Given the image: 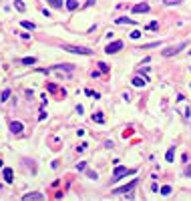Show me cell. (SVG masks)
Wrapping results in <instances>:
<instances>
[{"label":"cell","instance_id":"1","mask_svg":"<svg viewBox=\"0 0 191 201\" xmlns=\"http://www.w3.org/2000/svg\"><path fill=\"white\" fill-rule=\"evenodd\" d=\"M133 173H137L135 167H115L113 169V177H111V183H117L121 177H125V175H133Z\"/></svg>","mask_w":191,"mask_h":201},{"label":"cell","instance_id":"2","mask_svg":"<svg viewBox=\"0 0 191 201\" xmlns=\"http://www.w3.org/2000/svg\"><path fill=\"white\" fill-rule=\"evenodd\" d=\"M62 48H65V50H68V52H75V55H85V56L93 55V50H90V48H85V46H70V45H62Z\"/></svg>","mask_w":191,"mask_h":201},{"label":"cell","instance_id":"3","mask_svg":"<svg viewBox=\"0 0 191 201\" xmlns=\"http://www.w3.org/2000/svg\"><path fill=\"white\" fill-rule=\"evenodd\" d=\"M183 48H185V42H179V45H173V46H169V48H165V50H163V56H175L177 55V52H181V50H183Z\"/></svg>","mask_w":191,"mask_h":201},{"label":"cell","instance_id":"4","mask_svg":"<svg viewBox=\"0 0 191 201\" xmlns=\"http://www.w3.org/2000/svg\"><path fill=\"white\" fill-rule=\"evenodd\" d=\"M137 183H139V181H131V183H127V185H123V187H115V189H113V195H121V193H129V191L133 189V187H135Z\"/></svg>","mask_w":191,"mask_h":201},{"label":"cell","instance_id":"5","mask_svg":"<svg viewBox=\"0 0 191 201\" xmlns=\"http://www.w3.org/2000/svg\"><path fill=\"white\" fill-rule=\"evenodd\" d=\"M105 50H107V55H115V52L123 50V42H121V40H115V42H111Z\"/></svg>","mask_w":191,"mask_h":201},{"label":"cell","instance_id":"6","mask_svg":"<svg viewBox=\"0 0 191 201\" xmlns=\"http://www.w3.org/2000/svg\"><path fill=\"white\" fill-rule=\"evenodd\" d=\"M131 10L135 12V14H145V12H149L151 8H149V4H145V2H143V4H135Z\"/></svg>","mask_w":191,"mask_h":201},{"label":"cell","instance_id":"7","mask_svg":"<svg viewBox=\"0 0 191 201\" xmlns=\"http://www.w3.org/2000/svg\"><path fill=\"white\" fill-rule=\"evenodd\" d=\"M22 129H24V127H22L20 121H10V131H12V133L18 135V133H22Z\"/></svg>","mask_w":191,"mask_h":201},{"label":"cell","instance_id":"8","mask_svg":"<svg viewBox=\"0 0 191 201\" xmlns=\"http://www.w3.org/2000/svg\"><path fill=\"white\" fill-rule=\"evenodd\" d=\"M24 201H38V199H45V195H42V193H26V195H24L22 197Z\"/></svg>","mask_w":191,"mask_h":201},{"label":"cell","instance_id":"9","mask_svg":"<svg viewBox=\"0 0 191 201\" xmlns=\"http://www.w3.org/2000/svg\"><path fill=\"white\" fill-rule=\"evenodd\" d=\"M133 85H135V87H139V89H143V87H147V78L135 77V78H133Z\"/></svg>","mask_w":191,"mask_h":201},{"label":"cell","instance_id":"10","mask_svg":"<svg viewBox=\"0 0 191 201\" xmlns=\"http://www.w3.org/2000/svg\"><path fill=\"white\" fill-rule=\"evenodd\" d=\"M2 175H4V181H6V183H12V175H14V173H12L10 167L4 169V173H2Z\"/></svg>","mask_w":191,"mask_h":201},{"label":"cell","instance_id":"11","mask_svg":"<svg viewBox=\"0 0 191 201\" xmlns=\"http://www.w3.org/2000/svg\"><path fill=\"white\" fill-rule=\"evenodd\" d=\"M77 8H79L77 0H67V10H77Z\"/></svg>","mask_w":191,"mask_h":201},{"label":"cell","instance_id":"12","mask_svg":"<svg viewBox=\"0 0 191 201\" xmlns=\"http://www.w3.org/2000/svg\"><path fill=\"white\" fill-rule=\"evenodd\" d=\"M115 22L117 24H135V20H131V18H127V16H121V18H117Z\"/></svg>","mask_w":191,"mask_h":201},{"label":"cell","instance_id":"13","mask_svg":"<svg viewBox=\"0 0 191 201\" xmlns=\"http://www.w3.org/2000/svg\"><path fill=\"white\" fill-rule=\"evenodd\" d=\"M14 6H16V10H18V12H24V10H26V4H24L22 0H14Z\"/></svg>","mask_w":191,"mask_h":201},{"label":"cell","instance_id":"14","mask_svg":"<svg viewBox=\"0 0 191 201\" xmlns=\"http://www.w3.org/2000/svg\"><path fill=\"white\" fill-rule=\"evenodd\" d=\"M93 121H95V123H103V121H105V115H103V113H93Z\"/></svg>","mask_w":191,"mask_h":201},{"label":"cell","instance_id":"15","mask_svg":"<svg viewBox=\"0 0 191 201\" xmlns=\"http://www.w3.org/2000/svg\"><path fill=\"white\" fill-rule=\"evenodd\" d=\"M8 97H10V89H4V90H2V95H0V103H6Z\"/></svg>","mask_w":191,"mask_h":201},{"label":"cell","instance_id":"16","mask_svg":"<svg viewBox=\"0 0 191 201\" xmlns=\"http://www.w3.org/2000/svg\"><path fill=\"white\" fill-rule=\"evenodd\" d=\"M173 151H175V149H169L167 153H165V161H167V163H171V161H173V157H175Z\"/></svg>","mask_w":191,"mask_h":201},{"label":"cell","instance_id":"17","mask_svg":"<svg viewBox=\"0 0 191 201\" xmlns=\"http://www.w3.org/2000/svg\"><path fill=\"white\" fill-rule=\"evenodd\" d=\"M50 6H55V8H62V0H46Z\"/></svg>","mask_w":191,"mask_h":201},{"label":"cell","instance_id":"18","mask_svg":"<svg viewBox=\"0 0 191 201\" xmlns=\"http://www.w3.org/2000/svg\"><path fill=\"white\" fill-rule=\"evenodd\" d=\"M22 26H24V28H30V30H32V28H36V24L30 22V20H22Z\"/></svg>","mask_w":191,"mask_h":201},{"label":"cell","instance_id":"19","mask_svg":"<svg viewBox=\"0 0 191 201\" xmlns=\"http://www.w3.org/2000/svg\"><path fill=\"white\" fill-rule=\"evenodd\" d=\"M147 30H159V22H149L147 24Z\"/></svg>","mask_w":191,"mask_h":201},{"label":"cell","instance_id":"20","mask_svg":"<svg viewBox=\"0 0 191 201\" xmlns=\"http://www.w3.org/2000/svg\"><path fill=\"white\" fill-rule=\"evenodd\" d=\"M22 62H24V65H34L36 58H34V56H28V58H22Z\"/></svg>","mask_w":191,"mask_h":201},{"label":"cell","instance_id":"21","mask_svg":"<svg viewBox=\"0 0 191 201\" xmlns=\"http://www.w3.org/2000/svg\"><path fill=\"white\" fill-rule=\"evenodd\" d=\"M169 193H171V187L169 185H163L161 187V195H169Z\"/></svg>","mask_w":191,"mask_h":201},{"label":"cell","instance_id":"22","mask_svg":"<svg viewBox=\"0 0 191 201\" xmlns=\"http://www.w3.org/2000/svg\"><path fill=\"white\" fill-rule=\"evenodd\" d=\"M163 2H165L167 6H177V4H179L181 0H163Z\"/></svg>","mask_w":191,"mask_h":201},{"label":"cell","instance_id":"23","mask_svg":"<svg viewBox=\"0 0 191 201\" xmlns=\"http://www.w3.org/2000/svg\"><path fill=\"white\" fill-rule=\"evenodd\" d=\"M129 38H133V40H137V38H141V32H139V30H133Z\"/></svg>","mask_w":191,"mask_h":201},{"label":"cell","instance_id":"24","mask_svg":"<svg viewBox=\"0 0 191 201\" xmlns=\"http://www.w3.org/2000/svg\"><path fill=\"white\" fill-rule=\"evenodd\" d=\"M99 68H101L103 73H109V67H107V65H105V62H99Z\"/></svg>","mask_w":191,"mask_h":201},{"label":"cell","instance_id":"25","mask_svg":"<svg viewBox=\"0 0 191 201\" xmlns=\"http://www.w3.org/2000/svg\"><path fill=\"white\" fill-rule=\"evenodd\" d=\"M87 175H89L90 179H97V177H99V175H97V171H87Z\"/></svg>","mask_w":191,"mask_h":201},{"label":"cell","instance_id":"26","mask_svg":"<svg viewBox=\"0 0 191 201\" xmlns=\"http://www.w3.org/2000/svg\"><path fill=\"white\" fill-rule=\"evenodd\" d=\"M77 169H79V171H85V169H87V163H79Z\"/></svg>","mask_w":191,"mask_h":201},{"label":"cell","instance_id":"27","mask_svg":"<svg viewBox=\"0 0 191 201\" xmlns=\"http://www.w3.org/2000/svg\"><path fill=\"white\" fill-rule=\"evenodd\" d=\"M149 70H151V68H149V67H143V68H141V70H139V73H141V75H145V73H149Z\"/></svg>","mask_w":191,"mask_h":201},{"label":"cell","instance_id":"28","mask_svg":"<svg viewBox=\"0 0 191 201\" xmlns=\"http://www.w3.org/2000/svg\"><path fill=\"white\" fill-rule=\"evenodd\" d=\"M185 119H191V109H185Z\"/></svg>","mask_w":191,"mask_h":201},{"label":"cell","instance_id":"29","mask_svg":"<svg viewBox=\"0 0 191 201\" xmlns=\"http://www.w3.org/2000/svg\"><path fill=\"white\" fill-rule=\"evenodd\" d=\"M185 175H187V177H191V165H187V169H185Z\"/></svg>","mask_w":191,"mask_h":201},{"label":"cell","instance_id":"30","mask_svg":"<svg viewBox=\"0 0 191 201\" xmlns=\"http://www.w3.org/2000/svg\"><path fill=\"white\" fill-rule=\"evenodd\" d=\"M77 113H79V115H83V113H85V109H83L80 105H77Z\"/></svg>","mask_w":191,"mask_h":201},{"label":"cell","instance_id":"31","mask_svg":"<svg viewBox=\"0 0 191 201\" xmlns=\"http://www.w3.org/2000/svg\"><path fill=\"white\" fill-rule=\"evenodd\" d=\"M93 4H95V0H87V4H85V6H93Z\"/></svg>","mask_w":191,"mask_h":201}]
</instances>
